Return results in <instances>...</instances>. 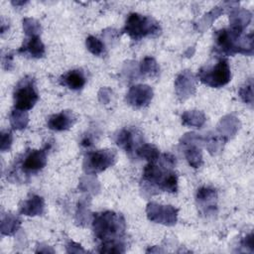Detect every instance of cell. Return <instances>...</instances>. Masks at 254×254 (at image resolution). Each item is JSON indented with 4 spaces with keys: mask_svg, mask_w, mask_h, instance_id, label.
<instances>
[{
    "mask_svg": "<svg viewBox=\"0 0 254 254\" xmlns=\"http://www.w3.org/2000/svg\"><path fill=\"white\" fill-rule=\"evenodd\" d=\"M116 160L113 150H98L88 153L84 160V170L90 174H96L112 166Z\"/></svg>",
    "mask_w": 254,
    "mask_h": 254,
    "instance_id": "obj_6",
    "label": "cell"
},
{
    "mask_svg": "<svg viewBox=\"0 0 254 254\" xmlns=\"http://www.w3.org/2000/svg\"><path fill=\"white\" fill-rule=\"evenodd\" d=\"M216 198V192L212 189L208 188H201L197 190L196 193V199L198 202L205 204L208 206L209 203H212Z\"/></svg>",
    "mask_w": 254,
    "mask_h": 254,
    "instance_id": "obj_22",
    "label": "cell"
},
{
    "mask_svg": "<svg viewBox=\"0 0 254 254\" xmlns=\"http://www.w3.org/2000/svg\"><path fill=\"white\" fill-rule=\"evenodd\" d=\"M39 95L35 88L34 79L26 76L21 79L14 90V107L17 110L27 111L34 107Z\"/></svg>",
    "mask_w": 254,
    "mask_h": 254,
    "instance_id": "obj_5",
    "label": "cell"
},
{
    "mask_svg": "<svg viewBox=\"0 0 254 254\" xmlns=\"http://www.w3.org/2000/svg\"><path fill=\"white\" fill-rule=\"evenodd\" d=\"M178 210L172 205H159L157 203H149L147 206L148 218L152 221L173 225L177 221Z\"/></svg>",
    "mask_w": 254,
    "mask_h": 254,
    "instance_id": "obj_7",
    "label": "cell"
},
{
    "mask_svg": "<svg viewBox=\"0 0 254 254\" xmlns=\"http://www.w3.org/2000/svg\"><path fill=\"white\" fill-rule=\"evenodd\" d=\"M10 122L14 129H23L28 123V114L26 111L13 110L10 116Z\"/></svg>",
    "mask_w": 254,
    "mask_h": 254,
    "instance_id": "obj_18",
    "label": "cell"
},
{
    "mask_svg": "<svg viewBox=\"0 0 254 254\" xmlns=\"http://www.w3.org/2000/svg\"><path fill=\"white\" fill-rule=\"evenodd\" d=\"M161 28L158 22L148 16L132 13L128 16L123 32L128 34L133 40H140L147 36L160 34Z\"/></svg>",
    "mask_w": 254,
    "mask_h": 254,
    "instance_id": "obj_3",
    "label": "cell"
},
{
    "mask_svg": "<svg viewBox=\"0 0 254 254\" xmlns=\"http://www.w3.org/2000/svg\"><path fill=\"white\" fill-rule=\"evenodd\" d=\"M182 122L184 125L199 128L205 122V117L200 111H188L183 114Z\"/></svg>",
    "mask_w": 254,
    "mask_h": 254,
    "instance_id": "obj_15",
    "label": "cell"
},
{
    "mask_svg": "<svg viewBox=\"0 0 254 254\" xmlns=\"http://www.w3.org/2000/svg\"><path fill=\"white\" fill-rule=\"evenodd\" d=\"M23 26H24V30L26 32L27 35L33 36V35H38V33L41 30L40 24L35 21L34 19H25L23 21Z\"/></svg>",
    "mask_w": 254,
    "mask_h": 254,
    "instance_id": "obj_25",
    "label": "cell"
},
{
    "mask_svg": "<svg viewBox=\"0 0 254 254\" xmlns=\"http://www.w3.org/2000/svg\"><path fill=\"white\" fill-rule=\"evenodd\" d=\"M45 207L44 198L39 195H32L29 199L25 200L20 207V212L25 215L35 216L42 214Z\"/></svg>",
    "mask_w": 254,
    "mask_h": 254,
    "instance_id": "obj_12",
    "label": "cell"
},
{
    "mask_svg": "<svg viewBox=\"0 0 254 254\" xmlns=\"http://www.w3.org/2000/svg\"><path fill=\"white\" fill-rule=\"evenodd\" d=\"M191 73L188 70L181 73L176 80L177 93L179 96L185 98L190 96L194 90V80Z\"/></svg>",
    "mask_w": 254,
    "mask_h": 254,
    "instance_id": "obj_11",
    "label": "cell"
},
{
    "mask_svg": "<svg viewBox=\"0 0 254 254\" xmlns=\"http://www.w3.org/2000/svg\"><path fill=\"white\" fill-rule=\"evenodd\" d=\"M19 226H20V220L17 217L9 214L6 216V218H3L2 220V225H1L2 234L12 235L15 231H17Z\"/></svg>",
    "mask_w": 254,
    "mask_h": 254,
    "instance_id": "obj_19",
    "label": "cell"
},
{
    "mask_svg": "<svg viewBox=\"0 0 254 254\" xmlns=\"http://www.w3.org/2000/svg\"><path fill=\"white\" fill-rule=\"evenodd\" d=\"M47 164V151L46 149L33 150L26 155L21 167L24 173L32 174L42 170Z\"/></svg>",
    "mask_w": 254,
    "mask_h": 254,
    "instance_id": "obj_9",
    "label": "cell"
},
{
    "mask_svg": "<svg viewBox=\"0 0 254 254\" xmlns=\"http://www.w3.org/2000/svg\"><path fill=\"white\" fill-rule=\"evenodd\" d=\"M62 83L66 85L68 88L77 90L84 86L85 84V77L81 70L74 69L68 71L62 77Z\"/></svg>",
    "mask_w": 254,
    "mask_h": 254,
    "instance_id": "obj_14",
    "label": "cell"
},
{
    "mask_svg": "<svg viewBox=\"0 0 254 254\" xmlns=\"http://www.w3.org/2000/svg\"><path fill=\"white\" fill-rule=\"evenodd\" d=\"M243 245L250 247L251 250H253V234L252 233L250 235H248L247 237H245V239L243 241Z\"/></svg>",
    "mask_w": 254,
    "mask_h": 254,
    "instance_id": "obj_28",
    "label": "cell"
},
{
    "mask_svg": "<svg viewBox=\"0 0 254 254\" xmlns=\"http://www.w3.org/2000/svg\"><path fill=\"white\" fill-rule=\"evenodd\" d=\"M140 71L146 75H156L159 72V65L153 58H145L140 64Z\"/></svg>",
    "mask_w": 254,
    "mask_h": 254,
    "instance_id": "obj_20",
    "label": "cell"
},
{
    "mask_svg": "<svg viewBox=\"0 0 254 254\" xmlns=\"http://www.w3.org/2000/svg\"><path fill=\"white\" fill-rule=\"evenodd\" d=\"M186 158L189 164L193 168H198L202 163L200 149L197 147H190L186 150Z\"/></svg>",
    "mask_w": 254,
    "mask_h": 254,
    "instance_id": "obj_21",
    "label": "cell"
},
{
    "mask_svg": "<svg viewBox=\"0 0 254 254\" xmlns=\"http://www.w3.org/2000/svg\"><path fill=\"white\" fill-rule=\"evenodd\" d=\"M92 226L96 238L102 242L119 240L126 228L123 216L113 211L95 213Z\"/></svg>",
    "mask_w": 254,
    "mask_h": 254,
    "instance_id": "obj_2",
    "label": "cell"
},
{
    "mask_svg": "<svg viewBox=\"0 0 254 254\" xmlns=\"http://www.w3.org/2000/svg\"><path fill=\"white\" fill-rule=\"evenodd\" d=\"M85 44H86L87 50L95 56H100L104 51L103 43L93 36H89L88 38H86Z\"/></svg>",
    "mask_w": 254,
    "mask_h": 254,
    "instance_id": "obj_24",
    "label": "cell"
},
{
    "mask_svg": "<svg viewBox=\"0 0 254 254\" xmlns=\"http://www.w3.org/2000/svg\"><path fill=\"white\" fill-rule=\"evenodd\" d=\"M136 154L140 158L148 160L149 163L156 162L159 159V157H160L159 150L155 146L150 145V144H143L142 146L137 148Z\"/></svg>",
    "mask_w": 254,
    "mask_h": 254,
    "instance_id": "obj_17",
    "label": "cell"
},
{
    "mask_svg": "<svg viewBox=\"0 0 254 254\" xmlns=\"http://www.w3.org/2000/svg\"><path fill=\"white\" fill-rule=\"evenodd\" d=\"M176 164V158L171 154H164L161 159V166L156 162L149 163L143 172V180L154 184L161 190L175 192L178 190V178L171 170Z\"/></svg>",
    "mask_w": 254,
    "mask_h": 254,
    "instance_id": "obj_1",
    "label": "cell"
},
{
    "mask_svg": "<svg viewBox=\"0 0 254 254\" xmlns=\"http://www.w3.org/2000/svg\"><path fill=\"white\" fill-rule=\"evenodd\" d=\"M12 144V134L11 132H2L1 133V150L3 152L10 149Z\"/></svg>",
    "mask_w": 254,
    "mask_h": 254,
    "instance_id": "obj_27",
    "label": "cell"
},
{
    "mask_svg": "<svg viewBox=\"0 0 254 254\" xmlns=\"http://www.w3.org/2000/svg\"><path fill=\"white\" fill-rule=\"evenodd\" d=\"M240 96L244 102L252 104V102H253V83H252L251 79L249 80V83H246V85L240 89Z\"/></svg>",
    "mask_w": 254,
    "mask_h": 254,
    "instance_id": "obj_26",
    "label": "cell"
},
{
    "mask_svg": "<svg viewBox=\"0 0 254 254\" xmlns=\"http://www.w3.org/2000/svg\"><path fill=\"white\" fill-rule=\"evenodd\" d=\"M75 122V116L71 111L65 110L51 116L48 120V127L54 131H64L70 128Z\"/></svg>",
    "mask_w": 254,
    "mask_h": 254,
    "instance_id": "obj_10",
    "label": "cell"
},
{
    "mask_svg": "<svg viewBox=\"0 0 254 254\" xmlns=\"http://www.w3.org/2000/svg\"><path fill=\"white\" fill-rule=\"evenodd\" d=\"M116 144L120 148L124 149L126 152L131 153L134 149V135H133V133L130 130L123 129L117 135Z\"/></svg>",
    "mask_w": 254,
    "mask_h": 254,
    "instance_id": "obj_16",
    "label": "cell"
},
{
    "mask_svg": "<svg viewBox=\"0 0 254 254\" xmlns=\"http://www.w3.org/2000/svg\"><path fill=\"white\" fill-rule=\"evenodd\" d=\"M81 145L84 147L91 145V139L89 137H84V139L81 141Z\"/></svg>",
    "mask_w": 254,
    "mask_h": 254,
    "instance_id": "obj_29",
    "label": "cell"
},
{
    "mask_svg": "<svg viewBox=\"0 0 254 254\" xmlns=\"http://www.w3.org/2000/svg\"><path fill=\"white\" fill-rule=\"evenodd\" d=\"M197 75L202 83L210 87H221L229 82L231 73L228 62L220 59L215 65L200 68Z\"/></svg>",
    "mask_w": 254,
    "mask_h": 254,
    "instance_id": "obj_4",
    "label": "cell"
},
{
    "mask_svg": "<svg viewBox=\"0 0 254 254\" xmlns=\"http://www.w3.org/2000/svg\"><path fill=\"white\" fill-rule=\"evenodd\" d=\"M100 253H122L125 251L124 244L120 240L102 242L98 250Z\"/></svg>",
    "mask_w": 254,
    "mask_h": 254,
    "instance_id": "obj_23",
    "label": "cell"
},
{
    "mask_svg": "<svg viewBox=\"0 0 254 254\" xmlns=\"http://www.w3.org/2000/svg\"><path fill=\"white\" fill-rule=\"evenodd\" d=\"M153 98V90L150 86L138 84L132 86L126 96V101L137 108L147 106Z\"/></svg>",
    "mask_w": 254,
    "mask_h": 254,
    "instance_id": "obj_8",
    "label": "cell"
},
{
    "mask_svg": "<svg viewBox=\"0 0 254 254\" xmlns=\"http://www.w3.org/2000/svg\"><path fill=\"white\" fill-rule=\"evenodd\" d=\"M19 52L28 53L33 58H42L45 55V46L42 43L39 35H33L30 36V39L24 43Z\"/></svg>",
    "mask_w": 254,
    "mask_h": 254,
    "instance_id": "obj_13",
    "label": "cell"
}]
</instances>
